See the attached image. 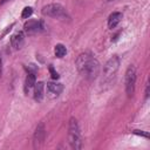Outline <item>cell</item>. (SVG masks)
Returning <instances> with one entry per match:
<instances>
[{
    "label": "cell",
    "instance_id": "1",
    "mask_svg": "<svg viewBox=\"0 0 150 150\" xmlns=\"http://www.w3.org/2000/svg\"><path fill=\"white\" fill-rule=\"evenodd\" d=\"M76 67L79 73L89 81L96 79L100 73V63L90 53H82L76 60Z\"/></svg>",
    "mask_w": 150,
    "mask_h": 150
},
{
    "label": "cell",
    "instance_id": "2",
    "mask_svg": "<svg viewBox=\"0 0 150 150\" xmlns=\"http://www.w3.org/2000/svg\"><path fill=\"white\" fill-rule=\"evenodd\" d=\"M68 139L73 149H81V132L79 128L77 120L71 117L69 120V127H68Z\"/></svg>",
    "mask_w": 150,
    "mask_h": 150
},
{
    "label": "cell",
    "instance_id": "3",
    "mask_svg": "<svg viewBox=\"0 0 150 150\" xmlns=\"http://www.w3.org/2000/svg\"><path fill=\"white\" fill-rule=\"evenodd\" d=\"M42 14L50 16V18H56V19H69V15L66 11V8L60 5V4H49L42 8Z\"/></svg>",
    "mask_w": 150,
    "mask_h": 150
},
{
    "label": "cell",
    "instance_id": "4",
    "mask_svg": "<svg viewBox=\"0 0 150 150\" xmlns=\"http://www.w3.org/2000/svg\"><path fill=\"white\" fill-rule=\"evenodd\" d=\"M118 66H120V60H118V57H117V56H112V57L105 63V66H104V69H103V80H102V82H104V83H110V82L114 80V77H115V75H116V73H117V70H118Z\"/></svg>",
    "mask_w": 150,
    "mask_h": 150
},
{
    "label": "cell",
    "instance_id": "5",
    "mask_svg": "<svg viewBox=\"0 0 150 150\" xmlns=\"http://www.w3.org/2000/svg\"><path fill=\"white\" fill-rule=\"evenodd\" d=\"M125 91L129 97H131L135 93V84H136V68L134 66H129L125 71Z\"/></svg>",
    "mask_w": 150,
    "mask_h": 150
},
{
    "label": "cell",
    "instance_id": "6",
    "mask_svg": "<svg viewBox=\"0 0 150 150\" xmlns=\"http://www.w3.org/2000/svg\"><path fill=\"white\" fill-rule=\"evenodd\" d=\"M45 136H46V129H45V124L40 123L35 131H34V136H33V143H34V148H40L41 144L45 141Z\"/></svg>",
    "mask_w": 150,
    "mask_h": 150
},
{
    "label": "cell",
    "instance_id": "7",
    "mask_svg": "<svg viewBox=\"0 0 150 150\" xmlns=\"http://www.w3.org/2000/svg\"><path fill=\"white\" fill-rule=\"evenodd\" d=\"M43 29V26H42V22L41 21H38V20H30L28 21L27 23H25V30L28 33V34H33V33H38L40 30Z\"/></svg>",
    "mask_w": 150,
    "mask_h": 150
},
{
    "label": "cell",
    "instance_id": "8",
    "mask_svg": "<svg viewBox=\"0 0 150 150\" xmlns=\"http://www.w3.org/2000/svg\"><path fill=\"white\" fill-rule=\"evenodd\" d=\"M23 42H25V35L22 32H18L14 35H12V38H11V43L14 49H20L22 47Z\"/></svg>",
    "mask_w": 150,
    "mask_h": 150
},
{
    "label": "cell",
    "instance_id": "9",
    "mask_svg": "<svg viewBox=\"0 0 150 150\" xmlns=\"http://www.w3.org/2000/svg\"><path fill=\"white\" fill-rule=\"evenodd\" d=\"M63 87L61 83H55V82H48L47 83V91L48 94H50L52 97H56L61 94Z\"/></svg>",
    "mask_w": 150,
    "mask_h": 150
},
{
    "label": "cell",
    "instance_id": "10",
    "mask_svg": "<svg viewBox=\"0 0 150 150\" xmlns=\"http://www.w3.org/2000/svg\"><path fill=\"white\" fill-rule=\"evenodd\" d=\"M121 20H122V13H120V12H114V13L110 14L109 18H108V27H109L110 29L115 28V27L120 23Z\"/></svg>",
    "mask_w": 150,
    "mask_h": 150
},
{
    "label": "cell",
    "instance_id": "11",
    "mask_svg": "<svg viewBox=\"0 0 150 150\" xmlns=\"http://www.w3.org/2000/svg\"><path fill=\"white\" fill-rule=\"evenodd\" d=\"M35 81H36V79H35L34 73H28L27 77H26V81H25V91L26 93H28L34 87V84L36 83Z\"/></svg>",
    "mask_w": 150,
    "mask_h": 150
},
{
    "label": "cell",
    "instance_id": "12",
    "mask_svg": "<svg viewBox=\"0 0 150 150\" xmlns=\"http://www.w3.org/2000/svg\"><path fill=\"white\" fill-rule=\"evenodd\" d=\"M43 88L45 84L42 82H38L34 84V98L36 101H41V98L43 97Z\"/></svg>",
    "mask_w": 150,
    "mask_h": 150
},
{
    "label": "cell",
    "instance_id": "13",
    "mask_svg": "<svg viewBox=\"0 0 150 150\" xmlns=\"http://www.w3.org/2000/svg\"><path fill=\"white\" fill-rule=\"evenodd\" d=\"M54 52H55V55H56L57 57H63V56L66 55V53H67V49H66V47H64L63 45L59 43V45L55 46Z\"/></svg>",
    "mask_w": 150,
    "mask_h": 150
},
{
    "label": "cell",
    "instance_id": "14",
    "mask_svg": "<svg viewBox=\"0 0 150 150\" xmlns=\"http://www.w3.org/2000/svg\"><path fill=\"white\" fill-rule=\"evenodd\" d=\"M32 13H33V9H32L30 7H25V8L22 9L21 16H22L23 19H28V18L32 15Z\"/></svg>",
    "mask_w": 150,
    "mask_h": 150
},
{
    "label": "cell",
    "instance_id": "15",
    "mask_svg": "<svg viewBox=\"0 0 150 150\" xmlns=\"http://www.w3.org/2000/svg\"><path fill=\"white\" fill-rule=\"evenodd\" d=\"M134 134H136V135H141V136H144L145 138H148V137H149V134H148V132H144V131H142V130H134Z\"/></svg>",
    "mask_w": 150,
    "mask_h": 150
},
{
    "label": "cell",
    "instance_id": "16",
    "mask_svg": "<svg viewBox=\"0 0 150 150\" xmlns=\"http://www.w3.org/2000/svg\"><path fill=\"white\" fill-rule=\"evenodd\" d=\"M49 70H50V73H52V76H53V79H57L59 77V74L54 70V68L53 67H49Z\"/></svg>",
    "mask_w": 150,
    "mask_h": 150
},
{
    "label": "cell",
    "instance_id": "17",
    "mask_svg": "<svg viewBox=\"0 0 150 150\" xmlns=\"http://www.w3.org/2000/svg\"><path fill=\"white\" fill-rule=\"evenodd\" d=\"M6 1H8V0H2V1H1V4H4V2H6Z\"/></svg>",
    "mask_w": 150,
    "mask_h": 150
}]
</instances>
